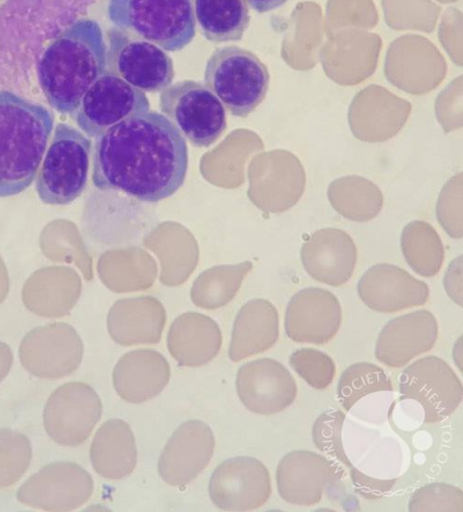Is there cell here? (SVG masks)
I'll list each match as a JSON object with an SVG mask.
<instances>
[{
    "label": "cell",
    "instance_id": "obj_25",
    "mask_svg": "<svg viewBox=\"0 0 463 512\" xmlns=\"http://www.w3.org/2000/svg\"><path fill=\"white\" fill-rule=\"evenodd\" d=\"M279 338L276 308L262 299L252 300L238 312L231 333L228 356L238 362L270 349Z\"/></svg>",
    "mask_w": 463,
    "mask_h": 512
},
{
    "label": "cell",
    "instance_id": "obj_21",
    "mask_svg": "<svg viewBox=\"0 0 463 512\" xmlns=\"http://www.w3.org/2000/svg\"><path fill=\"white\" fill-rule=\"evenodd\" d=\"M357 249L352 237L337 228H323L312 233L301 248V262L316 281L341 286L352 276Z\"/></svg>",
    "mask_w": 463,
    "mask_h": 512
},
{
    "label": "cell",
    "instance_id": "obj_9",
    "mask_svg": "<svg viewBox=\"0 0 463 512\" xmlns=\"http://www.w3.org/2000/svg\"><path fill=\"white\" fill-rule=\"evenodd\" d=\"M102 411L101 398L89 384L67 382L48 397L42 413L43 426L54 442L75 447L89 438Z\"/></svg>",
    "mask_w": 463,
    "mask_h": 512
},
{
    "label": "cell",
    "instance_id": "obj_24",
    "mask_svg": "<svg viewBox=\"0 0 463 512\" xmlns=\"http://www.w3.org/2000/svg\"><path fill=\"white\" fill-rule=\"evenodd\" d=\"M94 471L115 481L130 475L137 464V446L133 431L122 419L106 420L96 431L89 450Z\"/></svg>",
    "mask_w": 463,
    "mask_h": 512
},
{
    "label": "cell",
    "instance_id": "obj_40",
    "mask_svg": "<svg viewBox=\"0 0 463 512\" xmlns=\"http://www.w3.org/2000/svg\"><path fill=\"white\" fill-rule=\"evenodd\" d=\"M452 358L458 370L462 372L463 363V337L460 335L452 348Z\"/></svg>",
    "mask_w": 463,
    "mask_h": 512
},
{
    "label": "cell",
    "instance_id": "obj_32",
    "mask_svg": "<svg viewBox=\"0 0 463 512\" xmlns=\"http://www.w3.org/2000/svg\"><path fill=\"white\" fill-rule=\"evenodd\" d=\"M410 512H463V492L452 484L435 482L416 489L409 500Z\"/></svg>",
    "mask_w": 463,
    "mask_h": 512
},
{
    "label": "cell",
    "instance_id": "obj_12",
    "mask_svg": "<svg viewBox=\"0 0 463 512\" xmlns=\"http://www.w3.org/2000/svg\"><path fill=\"white\" fill-rule=\"evenodd\" d=\"M94 481L90 473L72 461L44 465L17 490V500L25 506L53 512L71 511L92 496Z\"/></svg>",
    "mask_w": 463,
    "mask_h": 512
},
{
    "label": "cell",
    "instance_id": "obj_34",
    "mask_svg": "<svg viewBox=\"0 0 463 512\" xmlns=\"http://www.w3.org/2000/svg\"><path fill=\"white\" fill-rule=\"evenodd\" d=\"M345 414L339 409H328L322 412L312 425V441L315 447L338 460L347 468L353 465L348 459L342 442V428Z\"/></svg>",
    "mask_w": 463,
    "mask_h": 512
},
{
    "label": "cell",
    "instance_id": "obj_18",
    "mask_svg": "<svg viewBox=\"0 0 463 512\" xmlns=\"http://www.w3.org/2000/svg\"><path fill=\"white\" fill-rule=\"evenodd\" d=\"M342 308L338 298L326 289L308 287L290 299L284 318L285 333L298 343L322 345L338 333Z\"/></svg>",
    "mask_w": 463,
    "mask_h": 512
},
{
    "label": "cell",
    "instance_id": "obj_5",
    "mask_svg": "<svg viewBox=\"0 0 463 512\" xmlns=\"http://www.w3.org/2000/svg\"><path fill=\"white\" fill-rule=\"evenodd\" d=\"M110 20L168 51L188 45L195 35L190 0H110Z\"/></svg>",
    "mask_w": 463,
    "mask_h": 512
},
{
    "label": "cell",
    "instance_id": "obj_38",
    "mask_svg": "<svg viewBox=\"0 0 463 512\" xmlns=\"http://www.w3.org/2000/svg\"><path fill=\"white\" fill-rule=\"evenodd\" d=\"M14 362V354L9 344L0 341V383L10 373Z\"/></svg>",
    "mask_w": 463,
    "mask_h": 512
},
{
    "label": "cell",
    "instance_id": "obj_1",
    "mask_svg": "<svg viewBox=\"0 0 463 512\" xmlns=\"http://www.w3.org/2000/svg\"><path fill=\"white\" fill-rule=\"evenodd\" d=\"M188 169L186 140L177 127L156 111L131 116L96 138L92 182L143 202L172 196Z\"/></svg>",
    "mask_w": 463,
    "mask_h": 512
},
{
    "label": "cell",
    "instance_id": "obj_13",
    "mask_svg": "<svg viewBox=\"0 0 463 512\" xmlns=\"http://www.w3.org/2000/svg\"><path fill=\"white\" fill-rule=\"evenodd\" d=\"M399 392L418 402L426 423H436L450 416L462 400L460 379L443 359L429 355L409 364L398 379Z\"/></svg>",
    "mask_w": 463,
    "mask_h": 512
},
{
    "label": "cell",
    "instance_id": "obj_20",
    "mask_svg": "<svg viewBox=\"0 0 463 512\" xmlns=\"http://www.w3.org/2000/svg\"><path fill=\"white\" fill-rule=\"evenodd\" d=\"M357 293L368 308L380 313H394L426 303L429 288L404 269L379 263L361 276Z\"/></svg>",
    "mask_w": 463,
    "mask_h": 512
},
{
    "label": "cell",
    "instance_id": "obj_19",
    "mask_svg": "<svg viewBox=\"0 0 463 512\" xmlns=\"http://www.w3.org/2000/svg\"><path fill=\"white\" fill-rule=\"evenodd\" d=\"M438 332L437 319L428 310L420 309L397 316L381 329L375 345V357L388 367L401 368L431 350Z\"/></svg>",
    "mask_w": 463,
    "mask_h": 512
},
{
    "label": "cell",
    "instance_id": "obj_2",
    "mask_svg": "<svg viewBox=\"0 0 463 512\" xmlns=\"http://www.w3.org/2000/svg\"><path fill=\"white\" fill-rule=\"evenodd\" d=\"M106 45L99 25L80 19L60 32L37 65L40 88L49 105L72 114L82 97L106 71Z\"/></svg>",
    "mask_w": 463,
    "mask_h": 512
},
{
    "label": "cell",
    "instance_id": "obj_3",
    "mask_svg": "<svg viewBox=\"0 0 463 512\" xmlns=\"http://www.w3.org/2000/svg\"><path fill=\"white\" fill-rule=\"evenodd\" d=\"M54 116L45 106L0 90V198L17 195L35 179Z\"/></svg>",
    "mask_w": 463,
    "mask_h": 512
},
{
    "label": "cell",
    "instance_id": "obj_36",
    "mask_svg": "<svg viewBox=\"0 0 463 512\" xmlns=\"http://www.w3.org/2000/svg\"><path fill=\"white\" fill-rule=\"evenodd\" d=\"M352 484L355 492L368 500H376L390 492L396 483L394 479H376L370 477L354 466L349 468Z\"/></svg>",
    "mask_w": 463,
    "mask_h": 512
},
{
    "label": "cell",
    "instance_id": "obj_31",
    "mask_svg": "<svg viewBox=\"0 0 463 512\" xmlns=\"http://www.w3.org/2000/svg\"><path fill=\"white\" fill-rule=\"evenodd\" d=\"M32 460L29 438L16 430L0 427V489L16 484Z\"/></svg>",
    "mask_w": 463,
    "mask_h": 512
},
{
    "label": "cell",
    "instance_id": "obj_28",
    "mask_svg": "<svg viewBox=\"0 0 463 512\" xmlns=\"http://www.w3.org/2000/svg\"><path fill=\"white\" fill-rule=\"evenodd\" d=\"M331 206L343 217L352 221H369L383 207V194L370 180L349 175L332 181L327 191Z\"/></svg>",
    "mask_w": 463,
    "mask_h": 512
},
{
    "label": "cell",
    "instance_id": "obj_35",
    "mask_svg": "<svg viewBox=\"0 0 463 512\" xmlns=\"http://www.w3.org/2000/svg\"><path fill=\"white\" fill-rule=\"evenodd\" d=\"M462 182V173L450 178L442 188L436 205L438 222L452 238L463 235Z\"/></svg>",
    "mask_w": 463,
    "mask_h": 512
},
{
    "label": "cell",
    "instance_id": "obj_39",
    "mask_svg": "<svg viewBox=\"0 0 463 512\" xmlns=\"http://www.w3.org/2000/svg\"><path fill=\"white\" fill-rule=\"evenodd\" d=\"M287 0H245L254 10L263 13L282 6Z\"/></svg>",
    "mask_w": 463,
    "mask_h": 512
},
{
    "label": "cell",
    "instance_id": "obj_4",
    "mask_svg": "<svg viewBox=\"0 0 463 512\" xmlns=\"http://www.w3.org/2000/svg\"><path fill=\"white\" fill-rule=\"evenodd\" d=\"M204 81L232 115L246 117L264 100L270 76L266 65L253 52L229 45L211 54Z\"/></svg>",
    "mask_w": 463,
    "mask_h": 512
},
{
    "label": "cell",
    "instance_id": "obj_30",
    "mask_svg": "<svg viewBox=\"0 0 463 512\" xmlns=\"http://www.w3.org/2000/svg\"><path fill=\"white\" fill-rule=\"evenodd\" d=\"M392 389V382L381 367L370 362H356L342 372L337 385V398L341 406L349 411L364 396Z\"/></svg>",
    "mask_w": 463,
    "mask_h": 512
},
{
    "label": "cell",
    "instance_id": "obj_7",
    "mask_svg": "<svg viewBox=\"0 0 463 512\" xmlns=\"http://www.w3.org/2000/svg\"><path fill=\"white\" fill-rule=\"evenodd\" d=\"M161 112L193 146L206 148L226 129L225 108L203 84L183 80L160 92Z\"/></svg>",
    "mask_w": 463,
    "mask_h": 512
},
{
    "label": "cell",
    "instance_id": "obj_10",
    "mask_svg": "<svg viewBox=\"0 0 463 512\" xmlns=\"http://www.w3.org/2000/svg\"><path fill=\"white\" fill-rule=\"evenodd\" d=\"M149 108L143 91L106 70L89 87L70 116L88 137L98 138L112 126Z\"/></svg>",
    "mask_w": 463,
    "mask_h": 512
},
{
    "label": "cell",
    "instance_id": "obj_26",
    "mask_svg": "<svg viewBox=\"0 0 463 512\" xmlns=\"http://www.w3.org/2000/svg\"><path fill=\"white\" fill-rule=\"evenodd\" d=\"M111 339L122 346L159 343L166 325L163 308L151 301L115 305L107 317Z\"/></svg>",
    "mask_w": 463,
    "mask_h": 512
},
{
    "label": "cell",
    "instance_id": "obj_16",
    "mask_svg": "<svg viewBox=\"0 0 463 512\" xmlns=\"http://www.w3.org/2000/svg\"><path fill=\"white\" fill-rule=\"evenodd\" d=\"M342 477L341 467L324 455L309 450H294L285 454L276 468L279 496L298 506L320 502L327 486Z\"/></svg>",
    "mask_w": 463,
    "mask_h": 512
},
{
    "label": "cell",
    "instance_id": "obj_15",
    "mask_svg": "<svg viewBox=\"0 0 463 512\" xmlns=\"http://www.w3.org/2000/svg\"><path fill=\"white\" fill-rule=\"evenodd\" d=\"M235 386L244 407L264 416L283 411L297 396V384L289 370L268 357L244 363L237 371Z\"/></svg>",
    "mask_w": 463,
    "mask_h": 512
},
{
    "label": "cell",
    "instance_id": "obj_11",
    "mask_svg": "<svg viewBox=\"0 0 463 512\" xmlns=\"http://www.w3.org/2000/svg\"><path fill=\"white\" fill-rule=\"evenodd\" d=\"M83 341L76 329L65 322L35 327L22 338L18 357L31 375L56 380L74 373L81 365Z\"/></svg>",
    "mask_w": 463,
    "mask_h": 512
},
{
    "label": "cell",
    "instance_id": "obj_23",
    "mask_svg": "<svg viewBox=\"0 0 463 512\" xmlns=\"http://www.w3.org/2000/svg\"><path fill=\"white\" fill-rule=\"evenodd\" d=\"M222 333L211 318L186 313L174 320L167 334V348L181 366L199 367L209 363L219 353Z\"/></svg>",
    "mask_w": 463,
    "mask_h": 512
},
{
    "label": "cell",
    "instance_id": "obj_6",
    "mask_svg": "<svg viewBox=\"0 0 463 512\" xmlns=\"http://www.w3.org/2000/svg\"><path fill=\"white\" fill-rule=\"evenodd\" d=\"M91 140L78 129L58 123L36 179L40 200L66 205L84 191L89 172Z\"/></svg>",
    "mask_w": 463,
    "mask_h": 512
},
{
    "label": "cell",
    "instance_id": "obj_14",
    "mask_svg": "<svg viewBox=\"0 0 463 512\" xmlns=\"http://www.w3.org/2000/svg\"><path fill=\"white\" fill-rule=\"evenodd\" d=\"M208 493L213 504L222 510H254L263 506L271 495L270 474L254 457H232L215 468Z\"/></svg>",
    "mask_w": 463,
    "mask_h": 512
},
{
    "label": "cell",
    "instance_id": "obj_8",
    "mask_svg": "<svg viewBox=\"0 0 463 512\" xmlns=\"http://www.w3.org/2000/svg\"><path fill=\"white\" fill-rule=\"evenodd\" d=\"M107 38V71L143 92H161L171 85L173 62L159 46L117 27L107 31Z\"/></svg>",
    "mask_w": 463,
    "mask_h": 512
},
{
    "label": "cell",
    "instance_id": "obj_22",
    "mask_svg": "<svg viewBox=\"0 0 463 512\" xmlns=\"http://www.w3.org/2000/svg\"><path fill=\"white\" fill-rule=\"evenodd\" d=\"M171 369L167 359L154 349H136L122 355L112 371L118 396L129 403H142L159 395L168 384Z\"/></svg>",
    "mask_w": 463,
    "mask_h": 512
},
{
    "label": "cell",
    "instance_id": "obj_17",
    "mask_svg": "<svg viewBox=\"0 0 463 512\" xmlns=\"http://www.w3.org/2000/svg\"><path fill=\"white\" fill-rule=\"evenodd\" d=\"M215 437L203 421L191 419L171 434L158 460V473L170 486L183 487L193 481L213 457Z\"/></svg>",
    "mask_w": 463,
    "mask_h": 512
},
{
    "label": "cell",
    "instance_id": "obj_29",
    "mask_svg": "<svg viewBox=\"0 0 463 512\" xmlns=\"http://www.w3.org/2000/svg\"><path fill=\"white\" fill-rule=\"evenodd\" d=\"M401 250L408 265L421 276H434L442 266V241L435 229L425 221L415 220L404 227Z\"/></svg>",
    "mask_w": 463,
    "mask_h": 512
},
{
    "label": "cell",
    "instance_id": "obj_37",
    "mask_svg": "<svg viewBox=\"0 0 463 512\" xmlns=\"http://www.w3.org/2000/svg\"><path fill=\"white\" fill-rule=\"evenodd\" d=\"M444 289L449 298L462 306V256L455 258L447 268L444 279Z\"/></svg>",
    "mask_w": 463,
    "mask_h": 512
},
{
    "label": "cell",
    "instance_id": "obj_33",
    "mask_svg": "<svg viewBox=\"0 0 463 512\" xmlns=\"http://www.w3.org/2000/svg\"><path fill=\"white\" fill-rule=\"evenodd\" d=\"M291 368L312 388L322 390L333 381L336 365L326 353L304 347L293 351L289 357Z\"/></svg>",
    "mask_w": 463,
    "mask_h": 512
},
{
    "label": "cell",
    "instance_id": "obj_27",
    "mask_svg": "<svg viewBox=\"0 0 463 512\" xmlns=\"http://www.w3.org/2000/svg\"><path fill=\"white\" fill-rule=\"evenodd\" d=\"M204 37L215 43L238 41L250 21L245 0H190Z\"/></svg>",
    "mask_w": 463,
    "mask_h": 512
}]
</instances>
